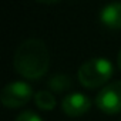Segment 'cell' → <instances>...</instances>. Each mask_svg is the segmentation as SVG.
<instances>
[{
	"label": "cell",
	"instance_id": "6da1fadb",
	"mask_svg": "<svg viewBox=\"0 0 121 121\" xmlns=\"http://www.w3.org/2000/svg\"><path fill=\"white\" fill-rule=\"evenodd\" d=\"M50 57L46 44L37 39H29L23 41L16 53L13 64L16 71L29 80H37L43 77L48 69Z\"/></svg>",
	"mask_w": 121,
	"mask_h": 121
},
{
	"label": "cell",
	"instance_id": "7a4b0ae2",
	"mask_svg": "<svg viewBox=\"0 0 121 121\" xmlns=\"http://www.w3.org/2000/svg\"><path fill=\"white\" fill-rule=\"evenodd\" d=\"M112 76V66L107 58H91L86 61L77 73L78 81L88 88H95L107 83Z\"/></svg>",
	"mask_w": 121,
	"mask_h": 121
},
{
	"label": "cell",
	"instance_id": "3957f363",
	"mask_svg": "<svg viewBox=\"0 0 121 121\" xmlns=\"http://www.w3.org/2000/svg\"><path fill=\"white\" fill-rule=\"evenodd\" d=\"M33 95L31 87L23 81H14L7 84L0 93V101L4 107L17 108L24 105Z\"/></svg>",
	"mask_w": 121,
	"mask_h": 121
},
{
	"label": "cell",
	"instance_id": "277c9868",
	"mask_svg": "<svg viewBox=\"0 0 121 121\" xmlns=\"http://www.w3.org/2000/svg\"><path fill=\"white\" fill-rule=\"evenodd\" d=\"M97 107L105 114H115L121 111V81H114L105 86L95 98Z\"/></svg>",
	"mask_w": 121,
	"mask_h": 121
},
{
	"label": "cell",
	"instance_id": "5b68a950",
	"mask_svg": "<svg viewBox=\"0 0 121 121\" xmlns=\"http://www.w3.org/2000/svg\"><path fill=\"white\" fill-rule=\"evenodd\" d=\"M61 105H63V111L67 115L77 117V115H83L84 112L88 111V108L91 107V100L84 94L73 93V94H69L64 97Z\"/></svg>",
	"mask_w": 121,
	"mask_h": 121
},
{
	"label": "cell",
	"instance_id": "8992f818",
	"mask_svg": "<svg viewBox=\"0 0 121 121\" xmlns=\"http://www.w3.org/2000/svg\"><path fill=\"white\" fill-rule=\"evenodd\" d=\"M100 19L103 24L110 29H121V3L105 6L100 13Z\"/></svg>",
	"mask_w": 121,
	"mask_h": 121
},
{
	"label": "cell",
	"instance_id": "52a82bcc",
	"mask_svg": "<svg viewBox=\"0 0 121 121\" xmlns=\"http://www.w3.org/2000/svg\"><path fill=\"white\" fill-rule=\"evenodd\" d=\"M70 86H71V78L66 74H57L48 80V87L56 93H63L69 90Z\"/></svg>",
	"mask_w": 121,
	"mask_h": 121
},
{
	"label": "cell",
	"instance_id": "ba28073f",
	"mask_svg": "<svg viewBox=\"0 0 121 121\" xmlns=\"http://www.w3.org/2000/svg\"><path fill=\"white\" fill-rule=\"evenodd\" d=\"M34 101H36L37 107L41 108V110H53L56 107V98H54V95L50 91L41 90V91L36 93Z\"/></svg>",
	"mask_w": 121,
	"mask_h": 121
},
{
	"label": "cell",
	"instance_id": "9c48e42d",
	"mask_svg": "<svg viewBox=\"0 0 121 121\" xmlns=\"http://www.w3.org/2000/svg\"><path fill=\"white\" fill-rule=\"evenodd\" d=\"M16 121H41V118L37 114H34L33 111H24L17 117Z\"/></svg>",
	"mask_w": 121,
	"mask_h": 121
},
{
	"label": "cell",
	"instance_id": "30bf717a",
	"mask_svg": "<svg viewBox=\"0 0 121 121\" xmlns=\"http://www.w3.org/2000/svg\"><path fill=\"white\" fill-rule=\"evenodd\" d=\"M117 64H118V69L121 70V50L118 53V57H117Z\"/></svg>",
	"mask_w": 121,
	"mask_h": 121
}]
</instances>
